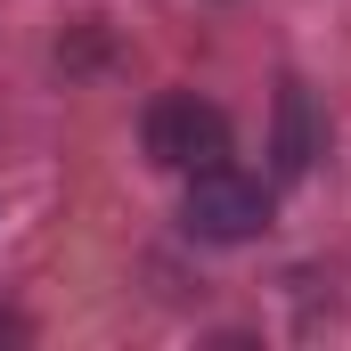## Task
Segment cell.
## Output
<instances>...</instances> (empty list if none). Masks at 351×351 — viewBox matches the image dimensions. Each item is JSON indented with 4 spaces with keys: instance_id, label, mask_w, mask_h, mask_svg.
Wrapping results in <instances>:
<instances>
[{
    "instance_id": "1",
    "label": "cell",
    "mask_w": 351,
    "mask_h": 351,
    "mask_svg": "<svg viewBox=\"0 0 351 351\" xmlns=\"http://www.w3.org/2000/svg\"><path fill=\"white\" fill-rule=\"evenodd\" d=\"M139 139H147V156L164 172H213V164H229V114L213 98H196V90H164L147 106Z\"/></svg>"
},
{
    "instance_id": "2",
    "label": "cell",
    "mask_w": 351,
    "mask_h": 351,
    "mask_svg": "<svg viewBox=\"0 0 351 351\" xmlns=\"http://www.w3.org/2000/svg\"><path fill=\"white\" fill-rule=\"evenodd\" d=\"M188 237L204 245H254L269 229V188L237 164H213V172H188V204H180Z\"/></svg>"
}]
</instances>
